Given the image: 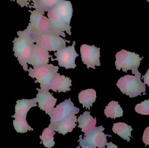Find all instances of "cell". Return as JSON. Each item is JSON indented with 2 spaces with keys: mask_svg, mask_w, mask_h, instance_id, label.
Returning <instances> with one entry per match:
<instances>
[{
  "mask_svg": "<svg viewBox=\"0 0 149 148\" xmlns=\"http://www.w3.org/2000/svg\"><path fill=\"white\" fill-rule=\"evenodd\" d=\"M17 35L18 37H15L13 41L14 55L22 66L24 70L27 71L28 63L31 57L35 42L31 32L27 28L23 31H17Z\"/></svg>",
  "mask_w": 149,
  "mask_h": 148,
  "instance_id": "1",
  "label": "cell"
},
{
  "mask_svg": "<svg viewBox=\"0 0 149 148\" xmlns=\"http://www.w3.org/2000/svg\"><path fill=\"white\" fill-rule=\"evenodd\" d=\"M141 74L135 76L127 75L118 80L116 86L121 92L130 98L141 96V93L146 92L145 84L141 81Z\"/></svg>",
  "mask_w": 149,
  "mask_h": 148,
  "instance_id": "2",
  "label": "cell"
},
{
  "mask_svg": "<svg viewBox=\"0 0 149 148\" xmlns=\"http://www.w3.org/2000/svg\"><path fill=\"white\" fill-rule=\"evenodd\" d=\"M143 58H141L139 54L134 52L122 50L116 55V69L120 70L121 69H122L123 71L126 73L128 70H132L133 74H139L141 73L138 71V68Z\"/></svg>",
  "mask_w": 149,
  "mask_h": 148,
  "instance_id": "3",
  "label": "cell"
},
{
  "mask_svg": "<svg viewBox=\"0 0 149 148\" xmlns=\"http://www.w3.org/2000/svg\"><path fill=\"white\" fill-rule=\"evenodd\" d=\"M30 12V22L27 27L32 35L40 34L45 33H53L64 37L61 33L53 29L50 24L48 17L44 14L36 10H29Z\"/></svg>",
  "mask_w": 149,
  "mask_h": 148,
  "instance_id": "4",
  "label": "cell"
},
{
  "mask_svg": "<svg viewBox=\"0 0 149 148\" xmlns=\"http://www.w3.org/2000/svg\"><path fill=\"white\" fill-rule=\"evenodd\" d=\"M105 128L100 126L95 127L93 130L85 133V137L82 138V136H79V146L82 148H104L107 146V136L111 137L112 136L105 134L103 131Z\"/></svg>",
  "mask_w": 149,
  "mask_h": 148,
  "instance_id": "5",
  "label": "cell"
},
{
  "mask_svg": "<svg viewBox=\"0 0 149 148\" xmlns=\"http://www.w3.org/2000/svg\"><path fill=\"white\" fill-rule=\"evenodd\" d=\"M58 69V66L50 64L34 69L30 67L28 71L29 76L36 79L35 81L36 83H40L41 89H48L51 81L56 75Z\"/></svg>",
  "mask_w": 149,
  "mask_h": 148,
  "instance_id": "6",
  "label": "cell"
},
{
  "mask_svg": "<svg viewBox=\"0 0 149 148\" xmlns=\"http://www.w3.org/2000/svg\"><path fill=\"white\" fill-rule=\"evenodd\" d=\"M35 43L48 51H56L66 47V42L70 41L65 40L61 36L53 33H45L32 35Z\"/></svg>",
  "mask_w": 149,
  "mask_h": 148,
  "instance_id": "7",
  "label": "cell"
},
{
  "mask_svg": "<svg viewBox=\"0 0 149 148\" xmlns=\"http://www.w3.org/2000/svg\"><path fill=\"white\" fill-rule=\"evenodd\" d=\"M79 109L74 107V103L71 101V98L66 99L54 108L49 114L50 117V124L49 127L52 128L58 123L65 120L72 114H76L79 112Z\"/></svg>",
  "mask_w": 149,
  "mask_h": 148,
  "instance_id": "8",
  "label": "cell"
},
{
  "mask_svg": "<svg viewBox=\"0 0 149 148\" xmlns=\"http://www.w3.org/2000/svg\"><path fill=\"white\" fill-rule=\"evenodd\" d=\"M75 45L74 41L72 46L65 47L57 50L56 53H54V55L56 58L53 59L52 57L51 61H57L60 67H63L66 69L71 68L74 69L76 67L75 59L79 56L75 51Z\"/></svg>",
  "mask_w": 149,
  "mask_h": 148,
  "instance_id": "9",
  "label": "cell"
},
{
  "mask_svg": "<svg viewBox=\"0 0 149 148\" xmlns=\"http://www.w3.org/2000/svg\"><path fill=\"white\" fill-rule=\"evenodd\" d=\"M100 48L95 45L90 46L87 44H82L80 47V53L81 61L87 65V68L91 67L95 69V66L100 67Z\"/></svg>",
  "mask_w": 149,
  "mask_h": 148,
  "instance_id": "10",
  "label": "cell"
},
{
  "mask_svg": "<svg viewBox=\"0 0 149 148\" xmlns=\"http://www.w3.org/2000/svg\"><path fill=\"white\" fill-rule=\"evenodd\" d=\"M52 58L49 51L37 44H33L31 57L28 64L32 65L34 68L47 65L49 63V58Z\"/></svg>",
  "mask_w": 149,
  "mask_h": 148,
  "instance_id": "11",
  "label": "cell"
},
{
  "mask_svg": "<svg viewBox=\"0 0 149 148\" xmlns=\"http://www.w3.org/2000/svg\"><path fill=\"white\" fill-rule=\"evenodd\" d=\"M38 94L36 95V100L38 103V107L41 110L45 111L49 114L56 105L57 99L54 98L52 94L48 89L36 88Z\"/></svg>",
  "mask_w": 149,
  "mask_h": 148,
  "instance_id": "12",
  "label": "cell"
},
{
  "mask_svg": "<svg viewBox=\"0 0 149 148\" xmlns=\"http://www.w3.org/2000/svg\"><path fill=\"white\" fill-rule=\"evenodd\" d=\"M47 16L52 28L56 31L63 35L64 37H66V32L70 36L71 35L72 27L65 23L58 15L54 8L48 11Z\"/></svg>",
  "mask_w": 149,
  "mask_h": 148,
  "instance_id": "13",
  "label": "cell"
},
{
  "mask_svg": "<svg viewBox=\"0 0 149 148\" xmlns=\"http://www.w3.org/2000/svg\"><path fill=\"white\" fill-rule=\"evenodd\" d=\"M70 86H72V84L70 77H65L64 75H61L60 74L57 73L51 81L48 89H52L55 92L58 91L59 93H65L67 91H70Z\"/></svg>",
  "mask_w": 149,
  "mask_h": 148,
  "instance_id": "14",
  "label": "cell"
},
{
  "mask_svg": "<svg viewBox=\"0 0 149 148\" xmlns=\"http://www.w3.org/2000/svg\"><path fill=\"white\" fill-rule=\"evenodd\" d=\"M61 19L68 25H70L73 15V8L70 1L63 0L53 8Z\"/></svg>",
  "mask_w": 149,
  "mask_h": 148,
  "instance_id": "15",
  "label": "cell"
},
{
  "mask_svg": "<svg viewBox=\"0 0 149 148\" xmlns=\"http://www.w3.org/2000/svg\"><path fill=\"white\" fill-rule=\"evenodd\" d=\"M77 121V116L75 114L71 115L65 120L58 123L52 129L54 131L65 136L67 133L72 132L73 129L77 126L75 123Z\"/></svg>",
  "mask_w": 149,
  "mask_h": 148,
  "instance_id": "16",
  "label": "cell"
},
{
  "mask_svg": "<svg viewBox=\"0 0 149 148\" xmlns=\"http://www.w3.org/2000/svg\"><path fill=\"white\" fill-rule=\"evenodd\" d=\"M36 98L32 99L18 100L15 106V114L16 115L20 116L26 118L27 114L31 108L38 106Z\"/></svg>",
  "mask_w": 149,
  "mask_h": 148,
  "instance_id": "17",
  "label": "cell"
},
{
  "mask_svg": "<svg viewBox=\"0 0 149 148\" xmlns=\"http://www.w3.org/2000/svg\"><path fill=\"white\" fill-rule=\"evenodd\" d=\"M90 114V112L85 111L83 115H80L77 119L79 123L78 127L81 128V131L84 133L93 130L96 127V118H93Z\"/></svg>",
  "mask_w": 149,
  "mask_h": 148,
  "instance_id": "18",
  "label": "cell"
},
{
  "mask_svg": "<svg viewBox=\"0 0 149 148\" xmlns=\"http://www.w3.org/2000/svg\"><path fill=\"white\" fill-rule=\"evenodd\" d=\"M63 0H33L32 5L29 6L30 8H34L36 10L45 14L53 8L58 3Z\"/></svg>",
  "mask_w": 149,
  "mask_h": 148,
  "instance_id": "19",
  "label": "cell"
},
{
  "mask_svg": "<svg viewBox=\"0 0 149 148\" xmlns=\"http://www.w3.org/2000/svg\"><path fill=\"white\" fill-rule=\"evenodd\" d=\"M80 103L83 105V108L86 107L90 110V107L96 101V92L94 89H88L82 90L79 94Z\"/></svg>",
  "mask_w": 149,
  "mask_h": 148,
  "instance_id": "20",
  "label": "cell"
},
{
  "mask_svg": "<svg viewBox=\"0 0 149 148\" xmlns=\"http://www.w3.org/2000/svg\"><path fill=\"white\" fill-rule=\"evenodd\" d=\"M113 132L127 142H130L132 137L131 131L133 130L131 126H129L124 123L119 122L114 123L113 127L112 128Z\"/></svg>",
  "mask_w": 149,
  "mask_h": 148,
  "instance_id": "21",
  "label": "cell"
},
{
  "mask_svg": "<svg viewBox=\"0 0 149 148\" xmlns=\"http://www.w3.org/2000/svg\"><path fill=\"white\" fill-rule=\"evenodd\" d=\"M12 117L15 118L13 121V127L16 132L18 133L24 134L28 131H33L34 129L28 124L26 120V118L20 116H12Z\"/></svg>",
  "mask_w": 149,
  "mask_h": 148,
  "instance_id": "22",
  "label": "cell"
},
{
  "mask_svg": "<svg viewBox=\"0 0 149 148\" xmlns=\"http://www.w3.org/2000/svg\"><path fill=\"white\" fill-rule=\"evenodd\" d=\"M118 102H110L104 110V114L107 118L115 119L117 117H122L123 111Z\"/></svg>",
  "mask_w": 149,
  "mask_h": 148,
  "instance_id": "23",
  "label": "cell"
},
{
  "mask_svg": "<svg viewBox=\"0 0 149 148\" xmlns=\"http://www.w3.org/2000/svg\"><path fill=\"white\" fill-rule=\"evenodd\" d=\"M56 133L51 128H45L43 131L42 136H40V138L42 140L40 144L42 142L44 146L48 148H51L55 145L54 136Z\"/></svg>",
  "mask_w": 149,
  "mask_h": 148,
  "instance_id": "24",
  "label": "cell"
},
{
  "mask_svg": "<svg viewBox=\"0 0 149 148\" xmlns=\"http://www.w3.org/2000/svg\"><path fill=\"white\" fill-rule=\"evenodd\" d=\"M136 112L144 115H149V100H145L140 104H137L135 108Z\"/></svg>",
  "mask_w": 149,
  "mask_h": 148,
  "instance_id": "25",
  "label": "cell"
},
{
  "mask_svg": "<svg viewBox=\"0 0 149 148\" xmlns=\"http://www.w3.org/2000/svg\"><path fill=\"white\" fill-rule=\"evenodd\" d=\"M143 143L149 146V127L146 128L143 133V136L142 138Z\"/></svg>",
  "mask_w": 149,
  "mask_h": 148,
  "instance_id": "26",
  "label": "cell"
},
{
  "mask_svg": "<svg viewBox=\"0 0 149 148\" xmlns=\"http://www.w3.org/2000/svg\"><path fill=\"white\" fill-rule=\"evenodd\" d=\"M10 1H16L17 4H19L21 8H24V7L28 8L30 5V2L33 0H10Z\"/></svg>",
  "mask_w": 149,
  "mask_h": 148,
  "instance_id": "27",
  "label": "cell"
},
{
  "mask_svg": "<svg viewBox=\"0 0 149 148\" xmlns=\"http://www.w3.org/2000/svg\"><path fill=\"white\" fill-rule=\"evenodd\" d=\"M142 78L143 79L144 83L145 84H147L149 87V68L145 75L142 76Z\"/></svg>",
  "mask_w": 149,
  "mask_h": 148,
  "instance_id": "28",
  "label": "cell"
},
{
  "mask_svg": "<svg viewBox=\"0 0 149 148\" xmlns=\"http://www.w3.org/2000/svg\"><path fill=\"white\" fill-rule=\"evenodd\" d=\"M107 147V148H118V147L117 146H116L114 144H113L112 142H109V143H108Z\"/></svg>",
  "mask_w": 149,
  "mask_h": 148,
  "instance_id": "29",
  "label": "cell"
},
{
  "mask_svg": "<svg viewBox=\"0 0 149 148\" xmlns=\"http://www.w3.org/2000/svg\"><path fill=\"white\" fill-rule=\"evenodd\" d=\"M147 1L149 2V0H147Z\"/></svg>",
  "mask_w": 149,
  "mask_h": 148,
  "instance_id": "30",
  "label": "cell"
}]
</instances>
